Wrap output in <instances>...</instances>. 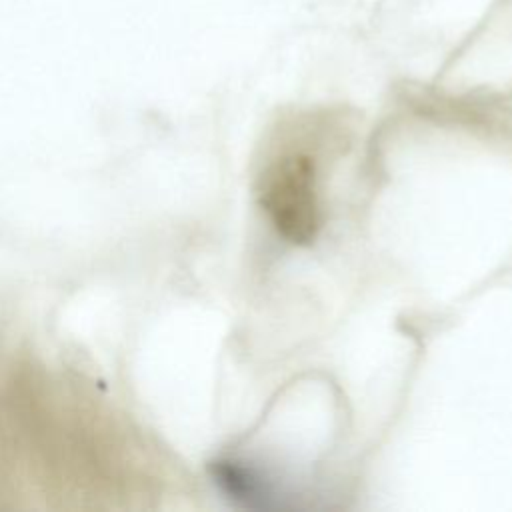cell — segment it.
<instances>
[{"instance_id":"cell-1","label":"cell","mask_w":512,"mask_h":512,"mask_svg":"<svg viewBox=\"0 0 512 512\" xmlns=\"http://www.w3.org/2000/svg\"><path fill=\"white\" fill-rule=\"evenodd\" d=\"M260 206L276 230L292 244H310L320 228L314 162L286 154L266 168L258 188Z\"/></svg>"},{"instance_id":"cell-2","label":"cell","mask_w":512,"mask_h":512,"mask_svg":"<svg viewBox=\"0 0 512 512\" xmlns=\"http://www.w3.org/2000/svg\"><path fill=\"white\" fill-rule=\"evenodd\" d=\"M214 470L218 484L228 496L244 502L246 506H268V490L252 470L238 466L236 462H218Z\"/></svg>"}]
</instances>
